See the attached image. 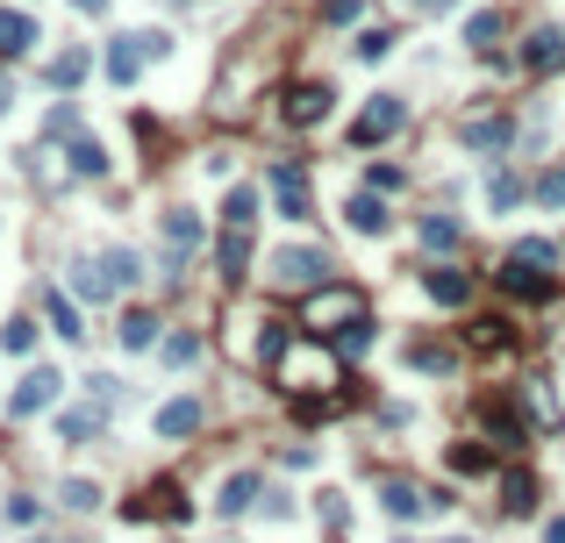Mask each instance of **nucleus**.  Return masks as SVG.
<instances>
[{
    "label": "nucleus",
    "instance_id": "1",
    "mask_svg": "<svg viewBox=\"0 0 565 543\" xmlns=\"http://www.w3.org/2000/svg\"><path fill=\"white\" fill-rule=\"evenodd\" d=\"M273 379L287 401H301V415L309 422H323V415H337V387H343V357L329 351V343L315 337H287L273 351Z\"/></svg>",
    "mask_w": 565,
    "mask_h": 543
},
{
    "label": "nucleus",
    "instance_id": "2",
    "mask_svg": "<svg viewBox=\"0 0 565 543\" xmlns=\"http://www.w3.org/2000/svg\"><path fill=\"white\" fill-rule=\"evenodd\" d=\"M323 272H329V251H315V243H279V251L265 257V287L273 293H309V287H323Z\"/></svg>",
    "mask_w": 565,
    "mask_h": 543
},
{
    "label": "nucleus",
    "instance_id": "3",
    "mask_svg": "<svg viewBox=\"0 0 565 543\" xmlns=\"http://www.w3.org/2000/svg\"><path fill=\"white\" fill-rule=\"evenodd\" d=\"M359 315H365V293H359V287H309L293 323L315 329V337H329V329H351Z\"/></svg>",
    "mask_w": 565,
    "mask_h": 543
},
{
    "label": "nucleus",
    "instance_id": "4",
    "mask_svg": "<svg viewBox=\"0 0 565 543\" xmlns=\"http://www.w3.org/2000/svg\"><path fill=\"white\" fill-rule=\"evenodd\" d=\"M409 129V101L401 93H373V101L351 115V151H379V143H394Z\"/></svg>",
    "mask_w": 565,
    "mask_h": 543
},
{
    "label": "nucleus",
    "instance_id": "5",
    "mask_svg": "<svg viewBox=\"0 0 565 543\" xmlns=\"http://www.w3.org/2000/svg\"><path fill=\"white\" fill-rule=\"evenodd\" d=\"M165 51H172L165 29L115 36V43H108V79H115V86H137V79H143V58H165Z\"/></svg>",
    "mask_w": 565,
    "mask_h": 543
},
{
    "label": "nucleus",
    "instance_id": "6",
    "mask_svg": "<svg viewBox=\"0 0 565 543\" xmlns=\"http://www.w3.org/2000/svg\"><path fill=\"white\" fill-rule=\"evenodd\" d=\"M265 187H273V207H279L287 222H309V215H315V187H309V172L293 165V157H279Z\"/></svg>",
    "mask_w": 565,
    "mask_h": 543
},
{
    "label": "nucleus",
    "instance_id": "7",
    "mask_svg": "<svg viewBox=\"0 0 565 543\" xmlns=\"http://www.w3.org/2000/svg\"><path fill=\"white\" fill-rule=\"evenodd\" d=\"M187 493L179 487H165V479H158V487H143L137 501H122V522H187Z\"/></svg>",
    "mask_w": 565,
    "mask_h": 543
},
{
    "label": "nucleus",
    "instance_id": "8",
    "mask_svg": "<svg viewBox=\"0 0 565 543\" xmlns=\"http://www.w3.org/2000/svg\"><path fill=\"white\" fill-rule=\"evenodd\" d=\"M329 101H337V93H329L323 79H301V86L279 93V115H287V129H315V122H329Z\"/></svg>",
    "mask_w": 565,
    "mask_h": 543
},
{
    "label": "nucleus",
    "instance_id": "9",
    "mask_svg": "<svg viewBox=\"0 0 565 543\" xmlns=\"http://www.w3.org/2000/svg\"><path fill=\"white\" fill-rule=\"evenodd\" d=\"M58 393H65V379H58L51 365H36V372L22 379L15 393H8V422H29V415H43V407H51Z\"/></svg>",
    "mask_w": 565,
    "mask_h": 543
},
{
    "label": "nucleus",
    "instance_id": "10",
    "mask_svg": "<svg viewBox=\"0 0 565 543\" xmlns=\"http://www.w3.org/2000/svg\"><path fill=\"white\" fill-rule=\"evenodd\" d=\"M223 343H229L237 357H273L287 337H279V329L265 323V315H229V337H223Z\"/></svg>",
    "mask_w": 565,
    "mask_h": 543
},
{
    "label": "nucleus",
    "instance_id": "11",
    "mask_svg": "<svg viewBox=\"0 0 565 543\" xmlns=\"http://www.w3.org/2000/svg\"><path fill=\"white\" fill-rule=\"evenodd\" d=\"M423 287H429V301H437V307H465V301H473V287H480V279H473V272H465V265H451V257H437V265L423 272Z\"/></svg>",
    "mask_w": 565,
    "mask_h": 543
},
{
    "label": "nucleus",
    "instance_id": "12",
    "mask_svg": "<svg viewBox=\"0 0 565 543\" xmlns=\"http://www.w3.org/2000/svg\"><path fill=\"white\" fill-rule=\"evenodd\" d=\"M459 143L465 151H480V157H494V151L515 143V122L508 115H473V122H459Z\"/></svg>",
    "mask_w": 565,
    "mask_h": 543
},
{
    "label": "nucleus",
    "instance_id": "13",
    "mask_svg": "<svg viewBox=\"0 0 565 543\" xmlns=\"http://www.w3.org/2000/svg\"><path fill=\"white\" fill-rule=\"evenodd\" d=\"M201 237H208V229H201V215H193V207H172V215H165V251H172V265H187V257L201 251Z\"/></svg>",
    "mask_w": 565,
    "mask_h": 543
},
{
    "label": "nucleus",
    "instance_id": "14",
    "mask_svg": "<svg viewBox=\"0 0 565 543\" xmlns=\"http://www.w3.org/2000/svg\"><path fill=\"white\" fill-rule=\"evenodd\" d=\"M108 422V401H86V407H58V443H93Z\"/></svg>",
    "mask_w": 565,
    "mask_h": 543
},
{
    "label": "nucleus",
    "instance_id": "15",
    "mask_svg": "<svg viewBox=\"0 0 565 543\" xmlns=\"http://www.w3.org/2000/svg\"><path fill=\"white\" fill-rule=\"evenodd\" d=\"M501 293H515V301H551V293H558V279H551V272H530V265H501Z\"/></svg>",
    "mask_w": 565,
    "mask_h": 543
},
{
    "label": "nucleus",
    "instance_id": "16",
    "mask_svg": "<svg viewBox=\"0 0 565 543\" xmlns=\"http://www.w3.org/2000/svg\"><path fill=\"white\" fill-rule=\"evenodd\" d=\"M501 36H508V15H501V8H480V15H465V51L494 58V51H501Z\"/></svg>",
    "mask_w": 565,
    "mask_h": 543
},
{
    "label": "nucleus",
    "instance_id": "17",
    "mask_svg": "<svg viewBox=\"0 0 565 543\" xmlns=\"http://www.w3.org/2000/svg\"><path fill=\"white\" fill-rule=\"evenodd\" d=\"M415 237H423V251L451 257V251H465V222L459 215H423V222H415Z\"/></svg>",
    "mask_w": 565,
    "mask_h": 543
},
{
    "label": "nucleus",
    "instance_id": "18",
    "mask_svg": "<svg viewBox=\"0 0 565 543\" xmlns=\"http://www.w3.org/2000/svg\"><path fill=\"white\" fill-rule=\"evenodd\" d=\"M36 51V22L22 15V8H0V58L15 65V58H29Z\"/></svg>",
    "mask_w": 565,
    "mask_h": 543
},
{
    "label": "nucleus",
    "instance_id": "19",
    "mask_svg": "<svg viewBox=\"0 0 565 543\" xmlns=\"http://www.w3.org/2000/svg\"><path fill=\"white\" fill-rule=\"evenodd\" d=\"M343 222H351L359 237H387V201H379L373 187H365V193H351V201H343Z\"/></svg>",
    "mask_w": 565,
    "mask_h": 543
},
{
    "label": "nucleus",
    "instance_id": "20",
    "mask_svg": "<svg viewBox=\"0 0 565 543\" xmlns=\"http://www.w3.org/2000/svg\"><path fill=\"white\" fill-rule=\"evenodd\" d=\"M379 501H387V515H394V522H415V515L429 508V493L415 487V479H379Z\"/></svg>",
    "mask_w": 565,
    "mask_h": 543
},
{
    "label": "nucleus",
    "instance_id": "21",
    "mask_svg": "<svg viewBox=\"0 0 565 543\" xmlns=\"http://www.w3.org/2000/svg\"><path fill=\"white\" fill-rule=\"evenodd\" d=\"M565 65V29H530L523 43V72H558Z\"/></svg>",
    "mask_w": 565,
    "mask_h": 543
},
{
    "label": "nucleus",
    "instance_id": "22",
    "mask_svg": "<svg viewBox=\"0 0 565 543\" xmlns=\"http://www.w3.org/2000/svg\"><path fill=\"white\" fill-rule=\"evenodd\" d=\"M215 265H223V279L237 287V279H243V265H251V229L223 222V243H215Z\"/></svg>",
    "mask_w": 565,
    "mask_h": 543
},
{
    "label": "nucleus",
    "instance_id": "23",
    "mask_svg": "<svg viewBox=\"0 0 565 543\" xmlns=\"http://www.w3.org/2000/svg\"><path fill=\"white\" fill-rule=\"evenodd\" d=\"M193 429H201V401H165V407H158V437H165V443L193 437Z\"/></svg>",
    "mask_w": 565,
    "mask_h": 543
},
{
    "label": "nucleus",
    "instance_id": "24",
    "mask_svg": "<svg viewBox=\"0 0 565 543\" xmlns=\"http://www.w3.org/2000/svg\"><path fill=\"white\" fill-rule=\"evenodd\" d=\"M65 165L79 172V179H108V151L93 136H65Z\"/></svg>",
    "mask_w": 565,
    "mask_h": 543
},
{
    "label": "nucleus",
    "instance_id": "25",
    "mask_svg": "<svg viewBox=\"0 0 565 543\" xmlns=\"http://www.w3.org/2000/svg\"><path fill=\"white\" fill-rule=\"evenodd\" d=\"M515 407H530V422H537V429H558V401H551L544 379H523V387H515Z\"/></svg>",
    "mask_w": 565,
    "mask_h": 543
},
{
    "label": "nucleus",
    "instance_id": "26",
    "mask_svg": "<svg viewBox=\"0 0 565 543\" xmlns=\"http://www.w3.org/2000/svg\"><path fill=\"white\" fill-rule=\"evenodd\" d=\"M258 493H265V479H258V472H229V479H223V515L237 522V515L251 508Z\"/></svg>",
    "mask_w": 565,
    "mask_h": 543
},
{
    "label": "nucleus",
    "instance_id": "27",
    "mask_svg": "<svg viewBox=\"0 0 565 543\" xmlns=\"http://www.w3.org/2000/svg\"><path fill=\"white\" fill-rule=\"evenodd\" d=\"M115 337H122V351H151V343H158V315H151V307H129Z\"/></svg>",
    "mask_w": 565,
    "mask_h": 543
},
{
    "label": "nucleus",
    "instance_id": "28",
    "mask_svg": "<svg viewBox=\"0 0 565 543\" xmlns=\"http://www.w3.org/2000/svg\"><path fill=\"white\" fill-rule=\"evenodd\" d=\"M86 72H93V58H86V51H79V43H65V51H58V58H51V86H58V93H72V86H79V79H86Z\"/></svg>",
    "mask_w": 565,
    "mask_h": 543
},
{
    "label": "nucleus",
    "instance_id": "29",
    "mask_svg": "<svg viewBox=\"0 0 565 543\" xmlns=\"http://www.w3.org/2000/svg\"><path fill=\"white\" fill-rule=\"evenodd\" d=\"M43 307H51V329H58L65 343L86 337V315H79V301H65V287H51V301H43Z\"/></svg>",
    "mask_w": 565,
    "mask_h": 543
},
{
    "label": "nucleus",
    "instance_id": "30",
    "mask_svg": "<svg viewBox=\"0 0 565 543\" xmlns=\"http://www.w3.org/2000/svg\"><path fill=\"white\" fill-rule=\"evenodd\" d=\"M480 422H487V437H494V451H523V443H530V429H523V422H515V415H508V407H487V415H480Z\"/></svg>",
    "mask_w": 565,
    "mask_h": 543
},
{
    "label": "nucleus",
    "instance_id": "31",
    "mask_svg": "<svg viewBox=\"0 0 565 543\" xmlns=\"http://www.w3.org/2000/svg\"><path fill=\"white\" fill-rule=\"evenodd\" d=\"M501 508H508V515H530L537 508V479L530 472H508V479H501Z\"/></svg>",
    "mask_w": 565,
    "mask_h": 543
},
{
    "label": "nucleus",
    "instance_id": "32",
    "mask_svg": "<svg viewBox=\"0 0 565 543\" xmlns=\"http://www.w3.org/2000/svg\"><path fill=\"white\" fill-rule=\"evenodd\" d=\"M223 222L251 229V222H258V187H229V193H223Z\"/></svg>",
    "mask_w": 565,
    "mask_h": 543
},
{
    "label": "nucleus",
    "instance_id": "33",
    "mask_svg": "<svg viewBox=\"0 0 565 543\" xmlns=\"http://www.w3.org/2000/svg\"><path fill=\"white\" fill-rule=\"evenodd\" d=\"M0 351H8V357H29V351H36V323H29V315H8V329H0Z\"/></svg>",
    "mask_w": 565,
    "mask_h": 543
},
{
    "label": "nucleus",
    "instance_id": "34",
    "mask_svg": "<svg viewBox=\"0 0 565 543\" xmlns=\"http://www.w3.org/2000/svg\"><path fill=\"white\" fill-rule=\"evenodd\" d=\"M508 257H515V265H530V272H551V265H558V243H544V237H523Z\"/></svg>",
    "mask_w": 565,
    "mask_h": 543
},
{
    "label": "nucleus",
    "instance_id": "35",
    "mask_svg": "<svg viewBox=\"0 0 565 543\" xmlns=\"http://www.w3.org/2000/svg\"><path fill=\"white\" fill-rule=\"evenodd\" d=\"M409 365L415 372H459V357H451L444 343H409Z\"/></svg>",
    "mask_w": 565,
    "mask_h": 543
},
{
    "label": "nucleus",
    "instance_id": "36",
    "mask_svg": "<svg viewBox=\"0 0 565 543\" xmlns=\"http://www.w3.org/2000/svg\"><path fill=\"white\" fill-rule=\"evenodd\" d=\"M451 472H459V479H480L487 472V451H480V443H451Z\"/></svg>",
    "mask_w": 565,
    "mask_h": 543
},
{
    "label": "nucleus",
    "instance_id": "37",
    "mask_svg": "<svg viewBox=\"0 0 565 543\" xmlns=\"http://www.w3.org/2000/svg\"><path fill=\"white\" fill-rule=\"evenodd\" d=\"M487 201H494V215H508V207L523 201V179H515V172H494V179H487Z\"/></svg>",
    "mask_w": 565,
    "mask_h": 543
},
{
    "label": "nucleus",
    "instance_id": "38",
    "mask_svg": "<svg viewBox=\"0 0 565 543\" xmlns=\"http://www.w3.org/2000/svg\"><path fill=\"white\" fill-rule=\"evenodd\" d=\"M473 343H480V351H508V315H480V323H473Z\"/></svg>",
    "mask_w": 565,
    "mask_h": 543
},
{
    "label": "nucleus",
    "instance_id": "39",
    "mask_svg": "<svg viewBox=\"0 0 565 543\" xmlns=\"http://www.w3.org/2000/svg\"><path fill=\"white\" fill-rule=\"evenodd\" d=\"M65 508L72 515H93V508H101V487H93V479H65Z\"/></svg>",
    "mask_w": 565,
    "mask_h": 543
},
{
    "label": "nucleus",
    "instance_id": "40",
    "mask_svg": "<svg viewBox=\"0 0 565 543\" xmlns=\"http://www.w3.org/2000/svg\"><path fill=\"white\" fill-rule=\"evenodd\" d=\"M108 272H115V293H122V287H137L143 279V257L137 251H108Z\"/></svg>",
    "mask_w": 565,
    "mask_h": 543
},
{
    "label": "nucleus",
    "instance_id": "41",
    "mask_svg": "<svg viewBox=\"0 0 565 543\" xmlns=\"http://www.w3.org/2000/svg\"><path fill=\"white\" fill-rule=\"evenodd\" d=\"M158 351H165V365H193V357H201V337H187V329H179V337H165Z\"/></svg>",
    "mask_w": 565,
    "mask_h": 543
},
{
    "label": "nucleus",
    "instance_id": "42",
    "mask_svg": "<svg viewBox=\"0 0 565 543\" xmlns=\"http://www.w3.org/2000/svg\"><path fill=\"white\" fill-rule=\"evenodd\" d=\"M359 15H365V0H323V22H329V29H351Z\"/></svg>",
    "mask_w": 565,
    "mask_h": 543
},
{
    "label": "nucleus",
    "instance_id": "43",
    "mask_svg": "<svg viewBox=\"0 0 565 543\" xmlns=\"http://www.w3.org/2000/svg\"><path fill=\"white\" fill-rule=\"evenodd\" d=\"M365 187H373V193H401V187H409V172H401V165H373V172H365Z\"/></svg>",
    "mask_w": 565,
    "mask_h": 543
},
{
    "label": "nucleus",
    "instance_id": "44",
    "mask_svg": "<svg viewBox=\"0 0 565 543\" xmlns=\"http://www.w3.org/2000/svg\"><path fill=\"white\" fill-rule=\"evenodd\" d=\"M387 51H394V29H365L359 36V58H365V65H379Z\"/></svg>",
    "mask_w": 565,
    "mask_h": 543
},
{
    "label": "nucleus",
    "instance_id": "45",
    "mask_svg": "<svg viewBox=\"0 0 565 543\" xmlns=\"http://www.w3.org/2000/svg\"><path fill=\"white\" fill-rule=\"evenodd\" d=\"M537 201H544V207H565V165H551L544 179H537Z\"/></svg>",
    "mask_w": 565,
    "mask_h": 543
},
{
    "label": "nucleus",
    "instance_id": "46",
    "mask_svg": "<svg viewBox=\"0 0 565 543\" xmlns=\"http://www.w3.org/2000/svg\"><path fill=\"white\" fill-rule=\"evenodd\" d=\"M337 337H343V351H351V357H365V351H373V323H365V315H359L351 329H337Z\"/></svg>",
    "mask_w": 565,
    "mask_h": 543
},
{
    "label": "nucleus",
    "instance_id": "47",
    "mask_svg": "<svg viewBox=\"0 0 565 543\" xmlns=\"http://www.w3.org/2000/svg\"><path fill=\"white\" fill-rule=\"evenodd\" d=\"M8 522H15V529H36V522H43V501H22V493H15V501H8Z\"/></svg>",
    "mask_w": 565,
    "mask_h": 543
},
{
    "label": "nucleus",
    "instance_id": "48",
    "mask_svg": "<svg viewBox=\"0 0 565 543\" xmlns=\"http://www.w3.org/2000/svg\"><path fill=\"white\" fill-rule=\"evenodd\" d=\"M43 129H51L58 143H65V136H79V108H51V122H43Z\"/></svg>",
    "mask_w": 565,
    "mask_h": 543
},
{
    "label": "nucleus",
    "instance_id": "49",
    "mask_svg": "<svg viewBox=\"0 0 565 543\" xmlns=\"http://www.w3.org/2000/svg\"><path fill=\"white\" fill-rule=\"evenodd\" d=\"M72 8H79V15H108V0H72Z\"/></svg>",
    "mask_w": 565,
    "mask_h": 543
},
{
    "label": "nucleus",
    "instance_id": "50",
    "mask_svg": "<svg viewBox=\"0 0 565 543\" xmlns=\"http://www.w3.org/2000/svg\"><path fill=\"white\" fill-rule=\"evenodd\" d=\"M415 8H423V15H444V8H451V0H415Z\"/></svg>",
    "mask_w": 565,
    "mask_h": 543
},
{
    "label": "nucleus",
    "instance_id": "51",
    "mask_svg": "<svg viewBox=\"0 0 565 543\" xmlns=\"http://www.w3.org/2000/svg\"><path fill=\"white\" fill-rule=\"evenodd\" d=\"M544 543H565V515H558V522H551V529H544Z\"/></svg>",
    "mask_w": 565,
    "mask_h": 543
},
{
    "label": "nucleus",
    "instance_id": "52",
    "mask_svg": "<svg viewBox=\"0 0 565 543\" xmlns=\"http://www.w3.org/2000/svg\"><path fill=\"white\" fill-rule=\"evenodd\" d=\"M444 543H473V536H444Z\"/></svg>",
    "mask_w": 565,
    "mask_h": 543
},
{
    "label": "nucleus",
    "instance_id": "53",
    "mask_svg": "<svg viewBox=\"0 0 565 543\" xmlns=\"http://www.w3.org/2000/svg\"><path fill=\"white\" fill-rule=\"evenodd\" d=\"M0 101H8V93H0Z\"/></svg>",
    "mask_w": 565,
    "mask_h": 543
}]
</instances>
